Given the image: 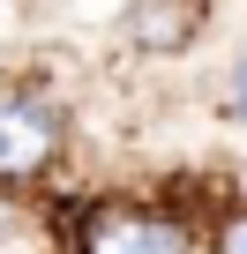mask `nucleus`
<instances>
[{
  "label": "nucleus",
  "instance_id": "obj_1",
  "mask_svg": "<svg viewBox=\"0 0 247 254\" xmlns=\"http://www.w3.org/2000/svg\"><path fill=\"white\" fill-rule=\"evenodd\" d=\"M75 150V112L38 75H0V194H38Z\"/></svg>",
  "mask_w": 247,
  "mask_h": 254
},
{
  "label": "nucleus",
  "instance_id": "obj_2",
  "mask_svg": "<svg viewBox=\"0 0 247 254\" xmlns=\"http://www.w3.org/2000/svg\"><path fill=\"white\" fill-rule=\"evenodd\" d=\"M210 224L165 194H97L82 202L60 254H202Z\"/></svg>",
  "mask_w": 247,
  "mask_h": 254
},
{
  "label": "nucleus",
  "instance_id": "obj_3",
  "mask_svg": "<svg viewBox=\"0 0 247 254\" xmlns=\"http://www.w3.org/2000/svg\"><path fill=\"white\" fill-rule=\"evenodd\" d=\"M210 30V0H128L120 8V45L135 60H187Z\"/></svg>",
  "mask_w": 247,
  "mask_h": 254
},
{
  "label": "nucleus",
  "instance_id": "obj_4",
  "mask_svg": "<svg viewBox=\"0 0 247 254\" xmlns=\"http://www.w3.org/2000/svg\"><path fill=\"white\" fill-rule=\"evenodd\" d=\"M210 254H247V202H225L210 217Z\"/></svg>",
  "mask_w": 247,
  "mask_h": 254
},
{
  "label": "nucleus",
  "instance_id": "obj_5",
  "mask_svg": "<svg viewBox=\"0 0 247 254\" xmlns=\"http://www.w3.org/2000/svg\"><path fill=\"white\" fill-rule=\"evenodd\" d=\"M217 105H225V120H232L240 135H247V53L225 67V97H217Z\"/></svg>",
  "mask_w": 247,
  "mask_h": 254
}]
</instances>
